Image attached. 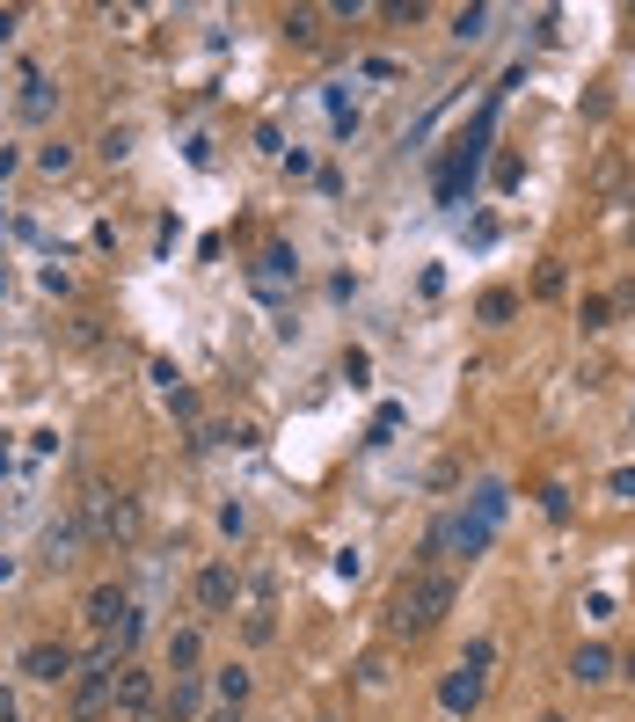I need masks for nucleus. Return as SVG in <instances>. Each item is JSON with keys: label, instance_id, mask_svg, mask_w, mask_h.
<instances>
[{"label": "nucleus", "instance_id": "dca6fc26", "mask_svg": "<svg viewBox=\"0 0 635 722\" xmlns=\"http://www.w3.org/2000/svg\"><path fill=\"white\" fill-rule=\"evenodd\" d=\"M197 700H205V686H197V672H191V678H175V686H169V700H161V708H169L175 722H191Z\"/></svg>", "mask_w": 635, "mask_h": 722}, {"label": "nucleus", "instance_id": "7ed1b4c3", "mask_svg": "<svg viewBox=\"0 0 635 722\" xmlns=\"http://www.w3.org/2000/svg\"><path fill=\"white\" fill-rule=\"evenodd\" d=\"M489 540H497V526H483L475 511H445L439 526L424 533V562H416V570H439V554H461V562H475V554H489Z\"/></svg>", "mask_w": 635, "mask_h": 722}, {"label": "nucleus", "instance_id": "9d476101", "mask_svg": "<svg viewBox=\"0 0 635 722\" xmlns=\"http://www.w3.org/2000/svg\"><path fill=\"white\" fill-rule=\"evenodd\" d=\"M124 613H132L124 584H96V591H88V627H102V635H110V627H118Z\"/></svg>", "mask_w": 635, "mask_h": 722}, {"label": "nucleus", "instance_id": "c85d7f7f", "mask_svg": "<svg viewBox=\"0 0 635 722\" xmlns=\"http://www.w3.org/2000/svg\"><path fill=\"white\" fill-rule=\"evenodd\" d=\"M540 722H562V715H540Z\"/></svg>", "mask_w": 635, "mask_h": 722}, {"label": "nucleus", "instance_id": "c756f323", "mask_svg": "<svg viewBox=\"0 0 635 722\" xmlns=\"http://www.w3.org/2000/svg\"><path fill=\"white\" fill-rule=\"evenodd\" d=\"M628 424H635V409H628Z\"/></svg>", "mask_w": 635, "mask_h": 722}, {"label": "nucleus", "instance_id": "f257e3e1", "mask_svg": "<svg viewBox=\"0 0 635 722\" xmlns=\"http://www.w3.org/2000/svg\"><path fill=\"white\" fill-rule=\"evenodd\" d=\"M453 613V577L445 570H410L388 599V627L394 635H431V627Z\"/></svg>", "mask_w": 635, "mask_h": 722}, {"label": "nucleus", "instance_id": "2eb2a0df", "mask_svg": "<svg viewBox=\"0 0 635 722\" xmlns=\"http://www.w3.org/2000/svg\"><path fill=\"white\" fill-rule=\"evenodd\" d=\"M504 504H512V489H504V481H475V518H483V526H497Z\"/></svg>", "mask_w": 635, "mask_h": 722}, {"label": "nucleus", "instance_id": "cd10ccee", "mask_svg": "<svg viewBox=\"0 0 635 722\" xmlns=\"http://www.w3.org/2000/svg\"><path fill=\"white\" fill-rule=\"evenodd\" d=\"M621 678H635V650H628V664H621Z\"/></svg>", "mask_w": 635, "mask_h": 722}, {"label": "nucleus", "instance_id": "6ab92c4d", "mask_svg": "<svg viewBox=\"0 0 635 722\" xmlns=\"http://www.w3.org/2000/svg\"><path fill=\"white\" fill-rule=\"evenodd\" d=\"M607 321H613V299H599V292H591L585 307H577V329H585V336H599Z\"/></svg>", "mask_w": 635, "mask_h": 722}, {"label": "nucleus", "instance_id": "ddd939ff", "mask_svg": "<svg viewBox=\"0 0 635 722\" xmlns=\"http://www.w3.org/2000/svg\"><path fill=\"white\" fill-rule=\"evenodd\" d=\"M197 664H205V635H197V627H175V635H169V672L191 678Z\"/></svg>", "mask_w": 635, "mask_h": 722}, {"label": "nucleus", "instance_id": "423d86ee", "mask_svg": "<svg viewBox=\"0 0 635 722\" xmlns=\"http://www.w3.org/2000/svg\"><path fill=\"white\" fill-rule=\"evenodd\" d=\"M154 700H161V686H154L147 664H118V678H110V708H124L132 722H147Z\"/></svg>", "mask_w": 635, "mask_h": 722}, {"label": "nucleus", "instance_id": "4be33fe9", "mask_svg": "<svg viewBox=\"0 0 635 722\" xmlns=\"http://www.w3.org/2000/svg\"><path fill=\"white\" fill-rule=\"evenodd\" d=\"M37 169H51V175H66V169H74V146H66V139H51V146H37Z\"/></svg>", "mask_w": 635, "mask_h": 722}, {"label": "nucleus", "instance_id": "9b49d317", "mask_svg": "<svg viewBox=\"0 0 635 722\" xmlns=\"http://www.w3.org/2000/svg\"><path fill=\"white\" fill-rule=\"evenodd\" d=\"M570 678H577V686H607V678H613V650H607V643H585V650L570 657Z\"/></svg>", "mask_w": 635, "mask_h": 722}, {"label": "nucleus", "instance_id": "f3484780", "mask_svg": "<svg viewBox=\"0 0 635 722\" xmlns=\"http://www.w3.org/2000/svg\"><path fill=\"white\" fill-rule=\"evenodd\" d=\"M212 694H220V700H227V715H234V708L248 700V672H242V664H227V672L212 678Z\"/></svg>", "mask_w": 635, "mask_h": 722}, {"label": "nucleus", "instance_id": "f8f14e48", "mask_svg": "<svg viewBox=\"0 0 635 722\" xmlns=\"http://www.w3.org/2000/svg\"><path fill=\"white\" fill-rule=\"evenodd\" d=\"M293 278H300V256H293V248H285V241H270V248H264V264H256V285H293Z\"/></svg>", "mask_w": 635, "mask_h": 722}, {"label": "nucleus", "instance_id": "39448f33", "mask_svg": "<svg viewBox=\"0 0 635 722\" xmlns=\"http://www.w3.org/2000/svg\"><path fill=\"white\" fill-rule=\"evenodd\" d=\"M110 678H118L110 650H96V657L74 672V722H102V715H110Z\"/></svg>", "mask_w": 635, "mask_h": 722}, {"label": "nucleus", "instance_id": "0eeeda50", "mask_svg": "<svg viewBox=\"0 0 635 722\" xmlns=\"http://www.w3.org/2000/svg\"><path fill=\"white\" fill-rule=\"evenodd\" d=\"M483 686H489V664H453V672H445V686H439V708L445 715H475V708H483Z\"/></svg>", "mask_w": 635, "mask_h": 722}, {"label": "nucleus", "instance_id": "2f4dec72", "mask_svg": "<svg viewBox=\"0 0 635 722\" xmlns=\"http://www.w3.org/2000/svg\"><path fill=\"white\" fill-rule=\"evenodd\" d=\"M147 722H154V715H147Z\"/></svg>", "mask_w": 635, "mask_h": 722}, {"label": "nucleus", "instance_id": "a878e982", "mask_svg": "<svg viewBox=\"0 0 635 722\" xmlns=\"http://www.w3.org/2000/svg\"><path fill=\"white\" fill-rule=\"evenodd\" d=\"M540 511H548V518H570V489L548 481V489H540Z\"/></svg>", "mask_w": 635, "mask_h": 722}, {"label": "nucleus", "instance_id": "bb28decb", "mask_svg": "<svg viewBox=\"0 0 635 722\" xmlns=\"http://www.w3.org/2000/svg\"><path fill=\"white\" fill-rule=\"evenodd\" d=\"M613 497H621V504H635V467H613Z\"/></svg>", "mask_w": 635, "mask_h": 722}, {"label": "nucleus", "instance_id": "393cba45", "mask_svg": "<svg viewBox=\"0 0 635 722\" xmlns=\"http://www.w3.org/2000/svg\"><path fill=\"white\" fill-rule=\"evenodd\" d=\"M124 154H132V132L110 124V132H102V161H124Z\"/></svg>", "mask_w": 635, "mask_h": 722}, {"label": "nucleus", "instance_id": "412c9836", "mask_svg": "<svg viewBox=\"0 0 635 722\" xmlns=\"http://www.w3.org/2000/svg\"><path fill=\"white\" fill-rule=\"evenodd\" d=\"M483 29H489V8H461V15H453V37H461V45H475Z\"/></svg>", "mask_w": 635, "mask_h": 722}, {"label": "nucleus", "instance_id": "20e7f679", "mask_svg": "<svg viewBox=\"0 0 635 722\" xmlns=\"http://www.w3.org/2000/svg\"><path fill=\"white\" fill-rule=\"evenodd\" d=\"M132 533H139V504H132L124 489H110V481H96V489H88V540L124 548Z\"/></svg>", "mask_w": 635, "mask_h": 722}, {"label": "nucleus", "instance_id": "6e6552de", "mask_svg": "<svg viewBox=\"0 0 635 722\" xmlns=\"http://www.w3.org/2000/svg\"><path fill=\"white\" fill-rule=\"evenodd\" d=\"M23 672L37 678V686H59V678L81 672V657L66 650V643H29V650H23Z\"/></svg>", "mask_w": 635, "mask_h": 722}, {"label": "nucleus", "instance_id": "a211bd4d", "mask_svg": "<svg viewBox=\"0 0 635 722\" xmlns=\"http://www.w3.org/2000/svg\"><path fill=\"white\" fill-rule=\"evenodd\" d=\"M23 110H29V118H45V110H51V88H45V73H37V66H23Z\"/></svg>", "mask_w": 635, "mask_h": 722}, {"label": "nucleus", "instance_id": "1a4fd4ad", "mask_svg": "<svg viewBox=\"0 0 635 722\" xmlns=\"http://www.w3.org/2000/svg\"><path fill=\"white\" fill-rule=\"evenodd\" d=\"M234 599H242V577H234L227 562H212V570H197V605H205V613H227Z\"/></svg>", "mask_w": 635, "mask_h": 722}, {"label": "nucleus", "instance_id": "aec40b11", "mask_svg": "<svg viewBox=\"0 0 635 722\" xmlns=\"http://www.w3.org/2000/svg\"><path fill=\"white\" fill-rule=\"evenodd\" d=\"M475 314H483V321H512V314H518V292H504V285L483 292V307H475Z\"/></svg>", "mask_w": 635, "mask_h": 722}, {"label": "nucleus", "instance_id": "4468645a", "mask_svg": "<svg viewBox=\"0 0 635 722\" xmlns=\"http://www.w3.org/2000/svg\"><path fill=\"white\" fill-rule=\"evenodd\" d=\"M81 518H59V526H45V562H74V548H81Z\"/></svg>", "mask_w": 635, "mask_h": 722}, {"label": "nucleus", "instance_id": "7c9ffc66", "mask_svg": "<svg viewBox=\"0 0 635 722\" xmlns=\"http://www.w3.org/2000/svg\"><path fill=\"white\" fill-rule=\"evenodd\" d=\"M329 722H337V715H329Z\"/></svg>", "mask_w": 635, "mask_h": 722}, {"label": "nucleus", "instance_id": "5701e85b", "mask_svg": "<svg viewBox=\"0 0 635 722\" xmlns=\"http://www.w3.org/2000/svg\"><path fill=\"white\" fill-rule=\"evenodd\" d=\"M562 285H570V270H562V264H540V270H534V292H540V299H562Z\"/></svg>", "mask_w": 635, "mask_h": 722}, {"label": "nucleus", "instance_id": "f03ea898", "mask_svg": "<svg viewBox=\"0 0 635 722\" xmlns=\"http://www.w3.org/2000/svg\"><path fill=\"white\" fill-rule=\"evenodd\" d=\"M489 132H497V102H483V110H475V124H467L461 139H453V154L439 161V205H461V197L475 191V169H483Z\"/></svg>", "mask_w": 635, "mask_h": 722}, {"label": "nucleus", "instance_id": "b1692460", "mask_svg": "<svg viewBox=\"0 0 635 722\" xmlns=\"http://www.w3.org/2000/svg\"><path fill=\"white\" fill-rule=\"evenodd\" d=\"M321 15H315V8H293V15H285V37H300V45H315V37H321Z\"/></svg>", "mask_w": 635, "mask_h": 722}]
</instances>
